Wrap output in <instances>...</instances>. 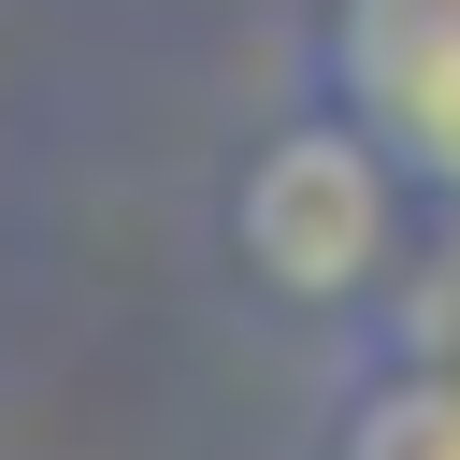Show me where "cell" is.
I'll list each match as a JSON object with an SVG mask.
<instances>
[{"mask_svg": "<svg viewBox=\"0 0 460 460\" xmlns=\"http://www.w3.org/2000/svg\"><path fill=\"white\" fill-rule=\"evenodd\" d=\"M417 230H431V201L388 172V144L359 129V115H331V101H288L244 158H230V187H216V244H230V273L273 302V316H316V331H359L374 302H388V273L417 259Z\"/></svg>", "mask_w": 460, "mask_h": 460, "instance_id": "1", "label": "cell"}, {"mask_svg": "<svg viewBox=\"0 0 460 460\" xmlns=\"http://www.w3.org/2000/svg\"><path fill=\"white\" fill-rule=\"evenodd\" d=\"M302 101L359 115L388 172L460 216V0H316L302 14Z\"/></svg>", "mask_w": 460, "mask_h": 460, "instance_id": "2", "label": "cell"}, {"mask_svg": "<svg viewBox=\"0 0 460 460\" xmlns=\"http://www.w3.org/2000/svg\"><path fill=\"white\" fill-rule=\"evenodd\" d=\"M302 460H460V374L417 345H345Z\"/></svg>", "mask_w": 460, "mask_h": 460, "instance_id": "3", "label": "cell"}]
</instances>
